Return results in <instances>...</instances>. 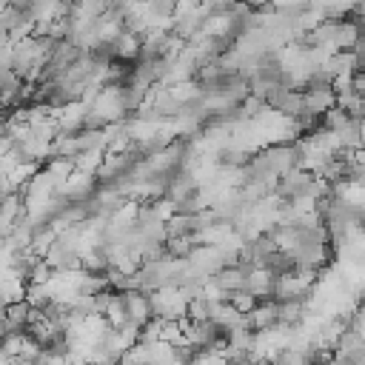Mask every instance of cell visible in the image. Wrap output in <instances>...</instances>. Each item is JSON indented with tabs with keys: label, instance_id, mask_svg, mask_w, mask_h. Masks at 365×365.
<instances>
[{
	"label": "cell",
	"instance_id": "3957f363",
	"mask_svg": "<svg viewBox=\"0 0 365 365\" xmlns=\"http://www.w3.org/2000/svg\"><path fill=\"white\" fill-rule=\"evenodd\" d=\"M228 302H231V305H234L240 314H245V317H248V314L257 308V302H259V299L242 288V291H234V294H228Z\"/></svg>",
	"mask_w": 365,
	"mask_h": 365
},
{
	"label": "cell",
	"instance_id": "277c9868",
	"mask_svg": "<svg viewBox=\"0 0 365 365\" xmlns=\"http://www.w3.org/2000/svg\"><path fill=\"white\" fill-rule=\"evenodd\" d=\"M71 365H94L91 359H71Z\"/></svg>",
	"mask_w": 365,
	"mask_h": 365
},
{
	"label": "cell",
	"instance_id": "6da1fadb",
	"mask_svg": "<svg viewBox=\"0 0 365 365\" xmlns=\"http://www.w3.org/2000/svg\"><path fill=\"white\" fill-rule=\"evenodd\" d=\"M123 302H125V314H128L131 325L143 328L148 319H154V308H151V294L148 291L128 288V291H123Z\"/></svg>",
	"mask_w": 365,
	"mask_h": 365
},
{
	"label": "cell",
	"instance_id": "7a4b0ae2",
	"mask_svg": "<svg viewBox=\"0 0 365 365\" xmlns=\"http://www.w3.org/2000/svg\"><path fill=\"white\" fill-rule=\"evenodd\" d=\"M277 325V299H259L257 308L248 314V328L257 331H268Z\"/></svg>",
	"mask_w": 365,
	"mask_h": 365
}]
</instances>
